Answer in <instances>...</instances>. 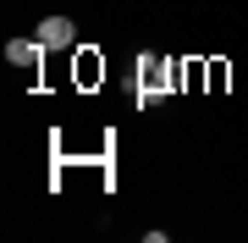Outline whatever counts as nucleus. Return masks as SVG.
Here are the masks:
<instances>
[{"label": "nucleus", "instance_id": "obj_1", "mask_svg": "<svg viewBox=\"0 0 248 243\" xmlns=\"http://www.w3.org/2000/svg\"><path fill=\"white\" fill-rule=\"evenodd\" d=\"M166 89H171V66H166V55H138V94L155 99V94H166Z\"/></svg>", "mask_w": 248, "mask_h": 243}, {"label": "nucleus", "instance_id": "obj_2", "mask_svg": "<svg viewBox=\"0 0 248 243\" xmlns=\"http://www.w3.org/2000/svg\"><path fill=\"white\" fill-rule=\"evenodd\" d=\"M33 39L45 50H66V45H78V22H72V17H45L33 28Z\"/></svg>", "mask_w": 248, "mask_h": 243}, {"label": "nucleus", "instance_id": "obj_3", "mask_svg": "<svg viewBox=\"0 0 248 243\" xmlns=\"http://www.w3.org/2000/svg\"><path fill=\"white\" fill-rule=\"evenodd\" d=\"M45 45H39V39H11V45H6V61L11 66H39V61H45Z\"/></svg>", "mask_w": 248, "mask_h": 243}]
</instances>
